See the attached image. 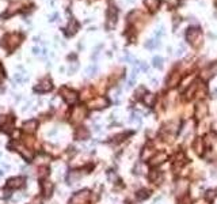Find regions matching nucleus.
Segmentation results:
<instances>
[{
  "label": "nucleus",
  "mask_w": 217,
  "mask_h": 204,
  "mask_svg": "<svg viewBox=\"0 0 217 204\" xmlns=\"http://www.w3.org/2000/svg\"><path fill=\"white\" fill-rule=\"evenodd\" d=\"M76 30H77V23H76V20L71 19V20H69V25H68V27H67V34H68V36H72V34L76 32Z\"/></svg>",
  "instance_id": "nucleus-7"
},
{
  "label": "nucleus",
  "mask_w": 217,
  "mask_h": 204,
  "mask_svg": "<svg viewBox=\"0 0 217 204\" xmlns=\"http://www.w3.org/2000/svg\"><path fill=\"white\" fill-rule=\"evenodd\" d=\"M198 36H199V33H198L197 29H189L187 33H186V38H187L190 42H194V38L198 37Z\"/></svg>",
  "instance_id": "nucleus-6"
},
{
  "label": "nucleus",
  "mask_w": 217,
  "mask_h": 204,
  "mask_svg": "<svg viewBox=\"0 0 217 204\" xmlns=\"http://www.w3.org/2000/svg\"><path fill=\"white\" fill-rule=\"evenodd\" d=\"M145 4L151 10H156L159 6V0H145Z\"/></svg>",
  "instance_id": "nucleus-8"
},
{
  "label": "nucleus",
  "mask_w": 217,
  "mask_h": 204,
  "mask_svg": "<svg viewBox=\"0 0 217 204\" xmlns=\"http://www.w3.org/2000/svg\"><path fill=\"white\" fill-rule=\"evenodd\" d=\"M52 82L49 79H45L42 82H39L38 84H35L34 86V91H37V93H46V91H50L52 90Z\"/></svg>",
  "instance_id": "nucleus-2"
},
{
  "label": "nucleus",
  "mask_w": 217,
  "mask_h": 204,
  "mask_svg": "<svg viewBox=\"0 0 217 204\" xmlns=\"http://www.w3.org/2000/svg\"><path fill=\"white\" fill-rule=\"evenodd\" d=\"M61 93L64 95V100H65L68 104H75L77 100V93L73 90H69V88H63Z\"/></svg>",
  "instance_id": "nucleus-3"
},
{
  "label": "nucleus",
  "mask_w": 217,
  "mask_h": 204,
  "mask_svg": "<svg viewBox=\"0 0 217 204\" xmlns=\"http://www.w3.org/2000/svg\"><path fill=\"white\" fill-rule=\"evenodd\" d=\"M76 136H77V138H79V139H81V140H83V139H86V138H87V136H88V132L86 131V129H83V128H80V129H79V131H77V132H76Z\"/></svg>",
  "instance_id": "nucleus-10"
},
{
  "label": "nucleus",
  "mask_w": 217,
  "mask_h": 204,
  "mask_svg": "<svg viewBox=\"0 0 217 204\" xmlns=\"http://www.w3.org/2000/svg\"><path fill=\"white\" fill-rule=\"evenodd\" d=\"M3 41H4L3 44H4V45L8 48V49L12 50V49H15V48L20 44V41H22V37H20L19 34H15V33H14V34H8V36H6Z\"/></svg>",
  "instance_id": "nucleus-1"
},
{
  "label": "nucleus",
  "mask_w": 217,
  "mask_h": 204,
  "mask_svg": "<svg viewBox=\"0 0 217 204\" xmlns=\"http://www.w3.org/2000/svg\"><path fill=\"white\" fill-rule=\"evenodd\" d=\"M154 64H155L156 67L160 68L162 67V59H160V57H155V59H154Z\"/></svg>",
  "instance_id": "nucleus-13"
},
{
  "label": "nucleus",
  "mask_w": 217,
  "mask_h": 204,
  "mask_svg": "<svg viewBox=\"0 0 217 204\" xmlns=\"http://www.w3.org/2000/svg\"><path fill=\"white\" fill-rule=\"evenodd\" d=\"M152 101H154V95H152V94H147V97L144 98V102L148 105V106H151V105H152Z\"/></svg>",
  "instance_id": "nucleus-11"
},
{
  "label": "nucleus",
  "mask_w": 217,
  "mask_h": 204,
  "mask_svg": "<svg viewBox=\"0 0 217 204\" xmlns=\"http://www.w3.org/2000/svg\"><path fill=\"white\" fill-rule=\"evenodd\" d=\"M22 185H23V178H20V177L11 178V180H8V182H7V186H8V188H11V189H18Z\"/></svg>",
  "instance_id": "nucleus-4"
},
{
  "label": "nucleus",
  "mask_w": 217,
  "mask_h": 204,
  "mask_svg": "<svg viewBox=\"0 0 217 204\" xmlns=\"http://www.w3.org/2000/svg\"><path fill=\"white\" fill-rule=\"evenodd\" d=\"M42 186L45 188V195L46 196H49L50 193H52V189H53V185L50 182H43L42 184Z\"/></svg>",
  "instance_id": "nucleus-9"
},
{
  "label": "nucleus",
  "mask_w": 217,
  "mask_h": 204,
  "mask_svg": "<svg viewBox=\"0 0 217 204\" xmlns=\"http://www.w3.org/2000/svg\"><path fill=\"white\" fill-rule=\"evenodd\" d=\"M130 120H132V121L134 120V121L140 122V118H138V116H137V114H132V118H130Z\"/></svg>",
  "instance_id": "nucleus-14"
},
{
  "label": "nucleus",
  "mask_w": 217,
  "mask_h": 204,
  "mask_svg": "<svg viewBox=\"0 0 217 204\" xmlns=\"http://www.w3.org/2000/svg\"><path fill=\"white\" fill-rule=\"evenodd\" d=\"M2 174H3V173H2V172H0V177H2Z\"/></svg>",
  "instance_id": "nucleus-16"
},
{
  "label": "nucleus",
  "mask_w": 217,
  "mask_h": 204,
  "mask_svg": "<svg viewBox=\"0 0 217 204\" xmlns=\"http://www.w3.org/2000/svg\"><path fill=\"white\" fill-rule=\"evenodd\" d=\"M140 68H141V70H144V71H148V66L145 63H142L141 66H140Z\"/></svg>",
  "instance_id": "nucleus-15"
},
{
  "label": "nucleus",
  "mask_w": 217,
  "mask_h": 204,
  "mask_svg": "<svg viewBox=\"0 0 217 204\" xmlns=\"http://www.w3.org/2000/svg\"><path fill=\"white\" fill-rule=\"evenodd\" d=\"M35 128H37V121H34V120H29V121L23 122V127H22V129L25 132H27V134H31V132H34V131H35Z\"/></svg>",
  "instance_id": "nucleus-5"
},
{
  "label": "nucleus",
  "mask_w": 217,
  "mask_h": 204,
  "mask_svg": "<svg viewBox=\"0 0 217 204\" xmlns=\"http://www.w3.org/2000/svg\"><path fill=\"white\" fill-rule=\"evenodd\" d=\"M14 79H15L16 82H26V80H27V78H26V76H22L20 74H16Z\"/></svg>",
  "instance_id": "nucleus-12"
}]
</instances>
